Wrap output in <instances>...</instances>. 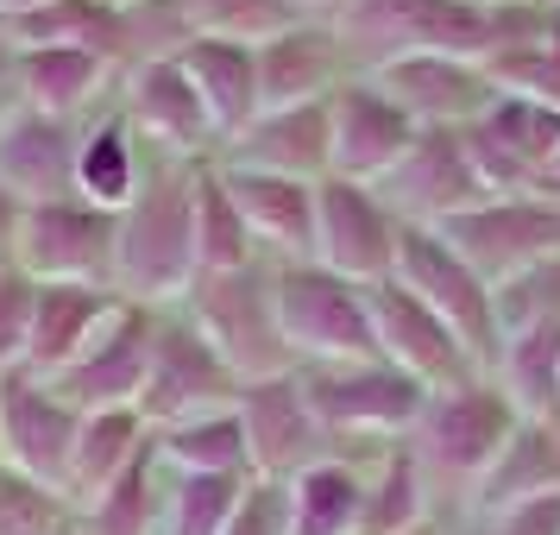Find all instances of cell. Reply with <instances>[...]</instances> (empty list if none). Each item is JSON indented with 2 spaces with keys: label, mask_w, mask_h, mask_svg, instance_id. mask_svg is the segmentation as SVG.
<instances>
[{
  "label": "cell",
  "mask_w": 560,
  "mask_h": 535,
  "mask_svg": "<svg viewBox=\"0 0 560 535\" xmlns=\"http://www.w3.org/2000/svg\"><path fill=\"white\" fill-rule=\"evenodd\" d=\"M258 258L265 253H258V240L246 233L228 183H221L214 158H208L202 177H196V271H246Z\"/></svg>",
  "instance_id": "obj_37"
},
{
  "label": "cell",
  "mask_w": 560,
  "mask_h": 535,
  "mask_svg": "<svg viewBox=\"0 0 560 535\" xmlns=\"http://www.w3.org/2000/svg\"><path fill=\"white\" fill-rule=\"evenodd\" d=\"M196 38H221V45H271L283 32H296L308 20L290 0H183Z\"/></svg>",
  "instance_id": "obj_39"
},
{
  "label": "cell",
  "mask_w": 560,
  "mask_h": 535,
  "mask_svg": "<svg viewBox=\"0 0 560 535\" xmlns=\"http://www.w3.org/2000/svg\"><path fill=\"white\" fill-rule=\"evenodd\" d=\"M214 171H221L240 221H246V233L258 240V253L271 265H308L315 258V183L240 171V164H221V158H214Z\"/></svg>",
  "instance_id": "obj_22"
},
{
  "label": "cell",
  "mask_w": 560,
  "mask_h": 535,
  "mask_svg": "<svg viewBox=\"0 0 560 535\" xmlns=\"http://www.w3.org/2000/svg\"><path fill=\"white\" fill-rule=\"evenodd\" d=\"M347 77H353V63H347V45H340L334 20H303L296 32L258 45V95H265V107L328 102Z\"/></svg>",
  "instance_id": "obj_23"
},
{
  "label": "cell",
  "mask_w": 560,
  "mask_h": 535,
  "mask_svg": "<svg viewBox=\"0 0 560 535\" xmlns=\"http://www.w3.org/2000/svg\"><path fill=\"white\" fill-rule=\"evenodd\" d=\"M365 309H372V334H378V359H390L397 372H409L416 384H459L479 372V359L459 347V334L434 315L416 290H404L397 278L365 283Z\"/></svg>",
  "instance_id": "obj_15"
},
{
  "label": "cell",
  "mask_w": 560,
  "mask_h": 535,
  "mask_svg": "<svg viewBox=\"0 0 560 535\" xmlns=\"http://www.w3.org/2000/svg\"><path fill=\"white\" fill-rule=\"evenodd\" d=\"M120 89V70L89 45H45V51H20V102L57 120H89L102 114Z\"/></svg>",
  "instance_id": "obj_24"
},
{
  "label": "cell",
  "mask_w": 560,
  "mask_h": 535,
  "mask_svg": "<svg viewBox=\"0 0 560 535\" xmlns=\"http://www.w3.org/2000/svg\"><path fill=\"white\" fill-rule=\"evenodd\" d=\"M278 322L296 365H347V359H378L365 283L340 278L328 265H278Z\"/></svg>",
  "instance_id": "obj_6"
},
{
  "label": "cell",
  "mask_w": 560,
  "mask_h": 535,
  "mask_svg": "<svg viewBox=\"0 0 560 535\" xmlns=\"http://www.w3.org/2000/svg\"><path fill=\"white\" fill-rule=\"evenodd\" d=\"M196 177L202 164L145 146V183L120 208L114 290L145 309H177L196 283Z\"/></svg>",
  "instance_id": "obj_2"
},
{
  "label": "cell",
  "mask_w": 560,
  "mask_h": 535,
  "mask_svg": "<svg viewBox=\"0 0 560 535\" xmlns=\"http://www.w3.org/2000/svg\"><path fill=\"white\" fill-rule=\"evenodd\" d=\"M491 379L504 384L523 422H560V322H535V328L504 334Z\"/></svg>",
  "instance_id": "obj_32"
},
{
  "label": "cell",
  "mask_w": 560,
  "mask_h": 535,
  "mask_svg": "<svg viewBox=\"0 0 560 535\" xmlns=\"http://www.w3.org/2000/svg\"><path fill=\"white\" fill-rule=\"evenodd\" d=\"M466 7H491L498 13V7H529V0H466Z\"/></svg>",
  "instance_id": "obj_48"
},
{
  "label": "cell",
  "mask_w": 560,
  "mask_h": 535,
  "mask_svg": "<svg viewBox=\"0 0 560 535\" xmlns=\"http://www.w3.org/2000/svg\"><path fill=\"white\" fill-rule=\"evenodd\" d=\"M158 504H164V466H158V441H152V447L132 460L95 504H82L70 523H77V535H158Z\"/></svg>",
  "instance_id": "obj_33"
},
{
  "label": "cell",
  "mask_w": 560,
  "mask_h": 535,
  "mask_svg": "<svg viewBox=\"0 0 560 535\" xmlns=\"http://www.w3.org/2000/svg\"><path fill=\"white\" fill-rule=\"evenodd\" d=\"M308 409L322 416V429L353 454V447H390L416 429V416L429 404V384L397 372L390 359H347V365H296Z\"/></svg>",
  "instance_id": "obj_5"
},
{
  "label": "cell",
  "mask_w": 560,
  "mask_h": 535,
  "mask_svg": "<svg viewBox=\"0 0 560 535\" xmlns=\"http://www.w3.org/2000/svg\"><path fill=\"white\" fill-rule=\"evenodd\" d=\"M114 102H120V114L132 120V132H139L152 152L189 158V164H208V158H221V132H214V120H208L202 95H196V82L183 77L177 57L127 70Z\"/></svg>",
  "instance_id": "obj_17"
},
{
  "label": "cell",
  "mask_w": 560,
  "mask_h": 535,
  "mask_svg": "<svg viewBox=\"0 0 560 535\" xmlns=\"http://www.w3.org/2000/svg\"><path fill=\"white\" fill-rule=\"evenodd\" d=\"M328 120H334V177L347 183H372L378 189L397 158L416 146V120L378 89V77H347L328 95Z\"/></svg>",
  "instance_id": "obj_18"
},
{
  "label": "cell",
  "mask_w": 560,
  "mask_h": 535,
  "mask_svg": "<svg viewBox=\"0 0 560 535\" xmlns=\"http://www.w3.org/2000/svg\"><path fill=\"white\" fill-rule=\"evenodd\" d=\"M378 89L404 107L416 127H447V132H466L485 107L498 102V82L485 77V63L447 57V51H416V57L384 63Z\"/></svg>",
  "instance_id": "obj_20"
},
{
  "label": "cell",
  "mask_w": 560,
  "mask_h": 535,
  "mask_svg": "<svg viewBox=\"0 0 560 535\" xmlns=\"http://www.w3.org/2000/svg\"><path fill=\"white\" fill-rule=\"evenodd\" d=\"M290 7H303L308 20H340V7H347V0H290Z\"/></svg>",
  "instance_id": "obj_46"
},
{
  "label": "cell",
  "mask_w": 560,
  "mask_h": 535,
  "mask_svg": "<svg viewBox=\"0 0 560 535\" xmlns=\"http://www.w3.org/2000/svg\"><path fill=\"white\" fill-rule=\"evenodd\" d=\"M183 45H196L183 0H114V70L127 77L139 63H164Z\"/></svg>",
  "instance_id": "obj_35"
},
{
  "label": "cell",
  "mask_w": 560,
  "mask_h": 535,
  "mask_svg": "<svg viewBox=\"0 0 560 535\" xmlns=\"http://www.w3.org/2000/svg\"><path fill=\"white\" fill-rule=\"evenodd\" d=\"M233 416H240V429H246V460H253L258 479H296V473H308L315 460L347 454V447L322 429V416L308 409L296 372L240 384Z\"/></svg>",
  "instance_id": "obj_13"
},
{
  "label": "cell",
  "mask_w": 560,
  "mask_h": 535,
  "mask_svg": "<svg viewBox=\"0 0 560 535\" xmlns=\"http://www.w3.org/2000/svg\"><path fill=\"white\" fill-rule=\"evenodd\" d=\"M152 328H158V309L120 303L102 322V334H95L51 384L82 409V416H95V409H132L139 391H145V365H152Z\"/></svg>",
  "instance_id": "obj_16"
},
{
  "label": "cell",
  "mask_w": 560,
  "mask_h": 535,
  "mask_svg": "<svg viewBox=\"0 0 560 535\" xmlns=\"http://www.w3.org/2000/svg\"><path fill=\"white\" fill-rule=\"evenodd\" d=\"M32 7H45V0H0V20H20V13H32Z\"/></svg>",
  "instance_id": "obj_47"
},
{
  "label": "cell",
  "mask_w": 560,
  "mask_h": 535,
  "mask_svg": "<svg viewBox=\"0 0 560 535\" xmlns=\"http://www.w3.org/2000/svg\"><path fill=\"white\" fill-rule=\"evenodd\" d=\"M13 107H20V45L0 26V120H7Z\"/></svg>",
  "instance_id": "obj_44"
},
{
  "label": "cell",
  "mask_w": 560,
  "mask_h": 535,
  "mask_svg": "<svg viewBox=\"0 0 560 535\" xmlns=\"http://www.w3.org/2000/svg\"><path fill=\"white\" fill-rule=\"evenodd\" d=\"M114 95H120V89H114ZM139 183H145V139L132 132V120L120 114V102H107L102 114L82 120L77 196L95 202V208H107V214H120V208L139 196Z\"/></svg>",
  "instance_id": "obj_26"
},
{
  "label": "cell",
  "mask_w": 560,
  "mask_h": 535,
  "mask_svg": "<svg viewBox=\"0 0 560 535\" xmlns=\"http://www.w3.org/2000/svg\"><path fill=\"white\" fill-rule=\"evenodd\" d=\"M560 491V422H516L510 447L498 454V466L485 473V485L472 491L466 516H498L510 504L529 498H555Z\"/></svg>",
  "instance_id": "obj_29"
},
{
  "label": "cell",
  "mask_w": 560,
  "mask_h": 535,
  "mask_svg": "<svg viewBox=\"0 0 560 535\" xmlns=\"http://www.w3.org/2000/svg\"><path fill=\"white\" fill-rule=\"evenodd\" d=\"M240 404V379L233 365L202 340V328L183 315V309H158L152 328V365H145V391H139V416L145 429H177L196 416H221Z\"/></svg>",
  "instance_id": "obj_7"
},
{
  "label": "cell",
  "mask_w": 560,
  "mask_h": 535,
  "mask_svg": "<svg viewBox=\"0 0 560 535\" xmlns=\"http://www.w3.org/2000/svg\"><path fill=\"white\" fill-rule=\"evenodd\" d=\"M20 214H26V208H20L13 196H7V189H0V265L13 258V240H20Z\"/></svg>",
  "instance_id": "obj_45"
},
{
  "label": "cell",
  "mask_w": 560,
  "mask_h": 535,
  "mask_svg": "<svg viewBox=\"0 0 560 535\" xmlns=\"http://www.w3.org/2000/svg\"><path fill=\"white\" fill-rule=\"evenodd\" d=\"M20 51H45V45H89L114 63V0H45L20 20H0Z\"/></svg>",
  "instance_id": "obj_36"
},
{
  "label": "cell",
  "mask_w": 560,
  "mask_h": 535,
  "mask_svg": "<svg viewBox=\"0 0 560 535\" xmlns=\"http://www.w3.org/2000/svg\"><path fill=\"white\" fill-rule=\"evenodd\" d=\"M535 322H560V258H541L510 283H498V340Z\"/></svg>",
  "instance_id": "obj_41"
},
{
  "label": "cell",
  "mask_w": 560,
  "mask_h": 535,
  "mask_svg": "<svg viewBox=\"0 0 560 535\" xmlns=\"http://www.w3.org/2000/svg\"><path fill=\"white\" fill-rule=\"evenodd\" d=\"M0 466H7V460H0Z\"/></svg>",
  "instance_id": "obj_51"
},
{
  "label": "cell",
  "mask_w": 560,
  "mask_h": 535,
  "mask_svg": "<svg viewBox=\"0 0 560 535\" xmlns=\"http://www.w3.org/2000/svg\"><path fill=\"white\" fill-rule=\"evenodd\" d=\"M434 233L498 290L541 258H560V202H548V196H485L479 208L441 221Z\"/></svg>",
  "instance_id": "obj_9"
},
{
  "label": "cell",
  "mask_w": 560,
  "mask_h": 535,
  "mask_svg": "<svg viewBox=\"0 0 560 535\" xmlns=\"http://www.w3.org/2000/svg\"><path fill=\"white\" fill-rule=\"evenodd\" d=\"M429 535H434V530H429Z\"/></svg>",
  "instance_id": "obj_52"
},
{
  "label": "cell",
  "mask_w": 560,
  "mask_h": 535,
  "mask_svg": "<svg viewBox=\"0 0 560 535\" xmlns=\"http://www.w3.org/2000/svg\"><path fill=\"white\" fill-rule=\"evenodd\" d=\"M548 13L555 7H466V0H347L340 7V45L353 77H378L384 63L416 51H447V57H485L510 51V45H541L548 38Z\"/></svg>",
  "instance_id": "obj_1"
},
{
  "label": "cell",
  "mask_w": 560,
  "mask_h": 535,
  "mask_svg": "<svg viewBox=\"0 0 560 535\" xmlns=\"http://www.w3.org/2000/svg\"><path fill=\"white\" fill-rule=\"evenodd\" d=\"M397 283L416 290V296L459 334V347L479 359V372L498 365V347H504V340H498V290H491V283H485L434 228H404Z\"/></svg>",
  "instance_id": "obj_8"
},
{
  "label": "cell",
  "mask_w": 560,
  "mask_h": 535,
  "mask_svg": "<svg viewBox=\"0 0 560 535\" xmlns=\"http://www.w3.org/2000/svg\"><path fill=\"white\" fill-rule=\"evenodd\" d=\"M164 466V460H158ZM253 473H171L164 466V504L158 535H221Z\"/></svg>",
  "instance_id": "obj_34"
},
{
  "label": "cell",
  "mask_w": 560,
  "mask_h": 535,
  "mask_svg": "<svg viewBox=\"0 0 560 535\" xmlns=\"http://www.w3.org/2000/svg\"><path fill=\"white\" fill-rule=\"evenodd\" d=\"M32 296H38V283L7 258L0 265V372H13V365H26V340H32Z\"/></svg>",
  "instance_id": "obj_42"
},
{
  "label": "cell",
  "mask_w": 560,
  "mask_h": 535,
  "mask_svg": "<svg viewBox=\"0 0 560 535\" xmlns=\"http://www.w3.org/2000/svg\"><path fill=\"white\" fill-rule=\"evenodd\" d=\"M378 196L390 202V214H397L404 228H441V221H454L466 208H479L491 189H485V177L472 171V152H466L459 132L422 127L416 146L397 158V171L378 183Z\"/></svg>",
  "instance_id": "obj_14"
},
{
  "label": "cell",
  "mask_w": 560,
  "mask_h": 535,
  "mask_svg": "<svg viewBox=\"0 0 560 535\" xmlns=\"http://www.w3.org/2000/svg\"><path fill=\"white\" fill-rule=\"evenodd\" d=\"M555 196H560V158H555Z\"/></svg>",
  "instance_id": "obj_49"
},
{
  "label": "cell",
  "mask_w": 560,
  "mask_h": 535,
  "mask_svg": "<svg viewBox=\"0 0 560 535\" xmlns=\"http://www.w3.org/2000/svg\"><path fill=\"white\" fill-rule=\"evenodd\" d=\"M221 535H290V479H246Z\"/></svg>",
  "instance_id": "obj_43"
},
{
  "label": "cell",
  "mask_w": 560,
  "mask_h": 535,
  "mask_svg": "<svg viewBox=\"0 0 560 535\" xmlns=\"http://www.w3.org/2000/svg\"><path fill=\"white\" fill-rule=\"evenodd\" d=\"M221 164H240V171H271V177H296V183L334 177V120H328V102L265 107L240 139L221 146Z\"/></svg>",
  "instance_id": "obj_21"
},
{
  "label": "cell",
  "mask_w": 560,
  "mask_h": 535,
  "mask_svg": "<svg viewBox=\"0 0 560 535\" xmlns=\"http://www.w3.org/2000/svg\"><path fill=\"white\" fill-rule=\"evenodd\" d=\"M77 146L82 120H57V114L20 102L0 120V189L20 208L70 202L77 196Z\"/></svg>",
  "instance_id": "obj_19"
},
{
  "label": "cell",
  "mask_w": 560,
  "mask_h": 535,
  "mask_svg": "<svg viewBox=\"0 0 560 535\" xmlns=\"http://www.w3.org/2000/svg\"><path fill=\"white\" fill-rule=\"evenodd\" d=\"M152 441H158V460H164L171 473H253V460H246V429H240L233 409L177 422V429H158Z\"/></svg>",
  "instance_id": "obj_38"
},
{
  "label": "cell",
  "mask_w": 560,
  "mask_h": 535,
  "mask_svg": "<svg viewBox=\"0 0 560 535\" xmlns=\"http://www.w3.org/2000/svg\"><path fill=\"white\" fill-rule=\"evenodd\" d=\"M397 246H404V221L372 183H315V265L353 283H384L397 278Z\"/></svg>",
  "instance_id": "obj_11"
},
{
  "label": "cell",
  "mask_w": 560,
  "mask_h": 535,
  "mask_svg": "<svg viewBox=\"0 0 560 535\" xmlns=\"http://www.w3.org/2000/svg\"><path fill=\"white\" fill-rule=\"evenodd\" d=\"M63 530H70L63 491L0 466V535H63Z\"/></svg>",
  "instance_id": "obj_40"
},
{
  "label": "cell",
  "mask_w": 560,
  "mask_h": 535,
  "mask_svg": "<svg viewBox=\"0 0 560 535\" xmlns=\"http://www.w3.org/2000/svg\"><path fill=\"white\" fill-rule=\"evenodd\" d=\"M63 535H77V523H70V530H63Z\"/></svg>",
  "instance_id": "obj_50"
},
{
  "label": "cell",
  "mask_w": 560,
  "mask_h": 535,
  "mask_svg": "<svg viewBox=\"0 0 560 535\" xmlns=\"http://www.w3.org/2000/svg\"><path fill=\"white\" fill-rule=\"evenodd\" d=\"M114 240H120V214L82 202H38L20 214V240H13V265L32 283H102L114 290Z\"/></svg>",
  "instance_id": "obj_10"
},
{
  "label": "cell",
  "mask_w": 560,
  "mask_h": 535,
  "mask_svg": "<svg viewBox=\"0 0 560 535\" xmlns=\"http://www.w3.org/2000/svg\"><path fill=\"white\" fill-rule=\"evenodd\" d=\"M177 63H183V77L196 82V95H202L208 120H214V132H221V146L240 139V132L265 114V95H258V51L253 45L196 38V45H183L177 51Z\"/></svg>",
  "instance_id": "obj_27"
},
{
  "label": "cell",
  "mask_w": 560,
  "mask_h": 535,
  "mask_svg": "<svg viewBox=\"0 0 560 535\" xmlns=\"http://www.w3.org/2000/svg\"><path fill=\"white\" fill-rule=\"evenodd\" d=\"M82 434V409L57 391L51 379H38L26 365L0 372V460L26 479L63 491L70 454Z\"/></svg>",
  "instance_id": "obj_12"
},
{
  "label": "cell",
  "mask_w": 560,
  "mask_h": 535,
  "mask_svg": "<svg viewBox=\"0 0 560 535\" xmlns=\"http://www.w3.org/2000/svg\"><path fill=\"white\" fill-rule=\"evenodd\" d=\"M145 447H152V429H145L139 409H95V416H82L77 454H70V473H63V504H70V516L82 504H95Z\"/></svg>",
  "instance_id": "obj_28"
},
{
  "label": "cell",
  "mask_w": 560,
  "mask_h": 535,
  "mask_svg": "<svg viewBox=\"0 0 560 535\" xmlns=\"http://www.w3.org/2000/svg\"><path fill=\"white\" fill-rule=\"evenodd\" d=\"M429 530H441L434 491H429V479H422L416 454H409V441H390V447L372 454L359 535H429Z\"/></svg>",
  "instance_id": "obj_31"
},
{
  "label": "cell",
  "mask_w": 560,
  "mask_h": 535,
  "mask_svg": "<svg viewBox=\"0 0 560 535\" xmlns=\"http://www.w3.org/2000/svg\"><path fill=\"white\" fill-rule=\"evenodd\" d=\"M516 422L523 416H516V404L504 397V384L491 372H472V379L429 391V404H422V416H416V429L404 441L416 454V466H422V479H429L434 504L447 498V523L466 516L472 491H479L485 473L510 447Z\"/></svg>",
  "instance_id": "obj_3"
},
{
  "label": "cell",
  "mask_w": 560,
  "mask_h": 535,
  "mask_svg": "<svg viewBox=\"0 0 560 535\" xmlns=\"http://www.w3.org/2000/svg\"><path fill=\"white\" fill-rule=\"evenodd\" d=\"M177 309L202 328V340L228 359L240 384L296 372V353L278 322V265L271 258H258L246 271H196Z\"/></svg>",
  "instance_id": "obj_4"
},
{
  "label": "cell",
  "mask_w": 560,
  "mask_h": 535,
  "mask_svg": "<svg viewBox=\"0 0 560 535\" xmlns=\"http://www.w3.org/2000/svg\"><path fill=\"white\" fill-rule=\"evenodd\" d=\"M120 303H127V296H120V290H102V283H38V296H32L26 372L57 379V372L102 334V322Z\"/></svg>",
  "instance_id": "obj_25"
},
{
  "label": "cell",
  "mask_w": 560,
  "mask_h": 535,
  "mask_svg": "<svg viewBox=\"0 0 560 535\" xmlns=\"http://www.w3.org/2000/svg\"><path fill=\"white\" fill-rule=\"evenodd\" d=\"M372 460L328 454L290 479V535H359Z\"/></svg>",
  "instance_id": "obj_30"
}]
</instances>
